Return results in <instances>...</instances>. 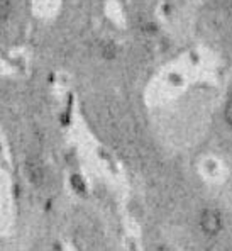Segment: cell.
<instances>
[{
    "instance_id": "1",
    "label": "cell",
    "mask_w": 232,
    "mask_h": 251,
    "mask_svg": "<svg viewBox=\"0 0 232 251\" xmlns=\"http://www.w3.org/2000/svg\"><path fill=\"white\" fill-rule=\"evenodd\" d=\"M25 173H27L31 183H34L36 187H41L46 180V172L39 160H27L25 161Z\"/></svg>"
},
{
    "instance_id": "2",
    "label": "cell",
    "mask_w": 232,
    "mask_h": 251,
    "mask_svg": "<svg viewBox=\"0 0 232 251\" xmlns=\"http://www.w3.org/2000/svg\"><path fill=\"white\" fill-rule=\"evenodd\" d=\"M202 227H204L205 232H210V234H215V232L220 231V226H222V221H220V214L217 210H205L202 214Z\"/></svg>"
},
{
    "instance_id": "3",
    "label": "cell",
    "mask_w": 232,
    "mask_h": 251,
    "mask_svg": "<svg viewBox=\"0 0 232 251\" xmlns=\"http://www.w3.org/2000/svg\"><path fill=\"white\" fill-rule=\"evenodd\" d=\"M12 0H0V21H7L12 14Z\"/></svg>"
},
{
    "instance_id": "4",
    "label": "cell",
    "mask_w": 232,
    "mask_h": 251,
    "mask_svg": "<svg viewBox=\"0 0 232 251\" xmlns=\"http://www.w3.org/2000/svg\"><path fill=\"white\" fill-rule=\"evenodd\" d=\"M100 51H102V56L109 58V60L116 56V46H114L112 43H104V44H102V48H100Z\"/></svg>"
},
{
    "instance_id": "5",
    "label": "cell",
    "mask_w": 232,
    "mask_h": 251,
    "mask_svg": "<svg viewBox=\"0 0 232 251\" xmlns=\"http://www.w3.org/2000/svg\"><path fill=\"white\" fill-rule=\"evenodd\" d=\"M71 183H73V187H75L78 192H85V185H83V182H82V178H80V176H73Z\"/></svg>"
},
{
    "instance_id": "6",
    "label": "cell",
    "mask_w": 232,
    "mask_h": 251,
    "mask_svg": "<svg viewBox=\"0 0 232 251\" xmlns=\"http://www.w3.org/2000/svg\"><path fill=\"white\" fill-rule=\"evenodd\" d=\"M226 119H227V123L232 126V95H231L229 102H227V107H226Z\"/></svg>"
}]
</instances>
